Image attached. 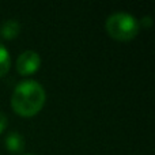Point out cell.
I'll list each match as a JSON object with an SVG mask.
<instances>
[{"label": "cell", "instance_id": "6da1fadb", "mask_svg": "<svg viewBox=\"0 0 155 155\" xmlns=\"http://www.w3.org/2000/svg\"><path fill=\"white\" fill-rule=\"evenodd\" d=\"M46 94L37 80L26 79L18 83L11 97V106L18 114L31 117L42 109Z\"/></svg>", "mask_w": 155, "mask_h": 155}, {"label": "cell", "instance_id": "7a4b0ae2", "mask_svg": "<svg viewBox=\"0 0 155 155\" xmlns=\"http://www.w3.org/2000/svg\"><path fill=\"white\" fill-rule=\"evenodd\" d=\"M106 31L110 37L118 41H129L135 38L139 33V21L132 14L118 11L113 12L106 19Z\"/></svg>", "mask_w": 155, "mask_h": 155}, {"label": "cell", "instance_id": "3957f363", "mask_svg": "<svg viewBox=\"0 0 155 155\" xmlns=\"http://www.w3.org/2000/svg\"><path fill=\"white\" fill-rule=\"evenodd\" d=\"M41 65V57L34 51H25L16 59V70L21 75H33Z\"/></svg>", "mask_w": 155, "mask_h": 155}, {"label": "cell", "instance_id": "277c9868", "mask_svg": "<svg viewBox=\"0 0 155 155\" xmlns=\"http://www.w3.org/2000/svg\"><path fill=\"white\" fill-rule=\"evenodd\" d=\"M5 147L7 150L10 151L11 154H18V153H22L25 148V139L19 132L16 131H12L5 136Z\"/></svg>", "mask_w": 155, "mask_h": 155}, {"label": "cell", "instance_id": "5b68a950", "mask_svg": "<svg viewBox=\"0 0 155 155\" xmlns=\"http://www.w3.org/2000/svg\"><path fill=\"white\" fill-rule=\"evenodd\" d=\"M21 31V23L16 19H7L0 25V35L5 40H12Z\"/></svg>", "mask_w": 155, "mask_h": 155}, {"label": "cell", "instance_id": "8992f818", "mask_svg": "<svg viewBox=\"0 0 155 155\" xmlns=\"http://www.w3.org/2000/svg\"><path fill=\"white\" fill-rule=\"evenodd\" d=\"M11 65V57L8 53L7 48H5L3 44H0V76L5 75L10 70Z\"/></svg>", "mask_w": 155, "mask_h": 155}, {"label": "cell", "instance_id": "52a82bcc", "mask_svg": "<svg viewBox=\"0 0 155 155\" xmlns=\"http://www.w3.org/2000/svg\"><path fill=\"white\" fill-rule=\"evenodd\" d=\"M7 124H8V120H7V116L4 113H0V134L7 128Z\"/></svg>", "mask_w": 155, "mask_h": 155}, {"label": "cell", "instance_id": "ba28073f", "mask_svg": "<svg viewBox=\"0 0 155 155\" xmlns=\"http://www.w3.org/2000/svg\"><path fill=\"white\" fill-rule=\"evenodd\" d=\"M139 25H143L144 27H150L151 25H153V19H151V16H144V18H142V21L139 22Z\"/></svg>", "mask_w": 155, "mask_h": 155}, {"label": "cell", "instance_id": "9c48e42d", "mask_svg": "<svg viewBox=\"0 0 155 155\" xmlns=\"http://www.w3.org/2000/svg\"><path fill=\"white\" fill-rule=\"evenodd\" d=\"M22 155H33V154H22Z\"/></svg>", "mask_w": 155, "mask_h": 155}]
</instances>
